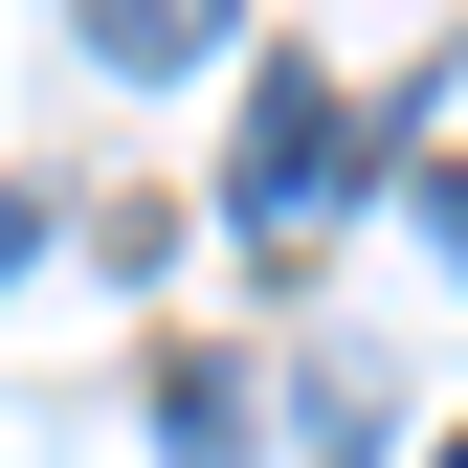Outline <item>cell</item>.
I'll return each instance as SVG.
<instances>
[{
  "label": "cell",
  "mask_w": 468,
  "mask_h": 468,
  "mask_svg": "<svg viewBox=\"0 0 468 468\" xmlns=\"http://www.w3.org/2000/svg\"><path fill=\"white\" fill-rule=\"evenodd\" d=\"M335 201H357V90H335V68H246V156H223V223L290 268Z\"/></svg>",
  "instance_id": "cell-1"
},
{
  "label": "cell",
  "mask_w": 468,
  "mask_h": 468,
  "mask_svg": "<svg viewBox=\"0 0 468 468\" xmlns=\"http://www.w3.org/2000/svg\"><path fill=\"white\" fill-rule=\"evenodd\" d=\"M0 268H45V201H23V179H0Z\"/></svg>",
  "instance_id": "cell-4"
},
{
  "label": "cell",
  "mask_w": 468,
  "mask_h": 468,
  "mask_svg": "<svg viewBox=\"0 0 468 468\" xmlns=\"http://www.w3.org/2000/svg\"><path fill=\"white\" fill-rule=\"evenodd\" d=\"M68 23H90L112 68H134V90H201V68H223V23H246V0H68Z\"/></svg>",
  "instance_id": "cell-2"
},
{
  "label": "cell",
  "mask_w": 468,
  "mask_h": 468,
  "mask_svg": "<svg viewBox=\"0 0 468 468\" xmlns=\"http://www.w3.org/2000/svg\"><path fill=\"white\" fill-rule=\"evenodd\" d=\"M156 468H246V379H223V357L156 379Z\"/></svg>",
  "instance_id": "cell-3"
}]
</instances>
